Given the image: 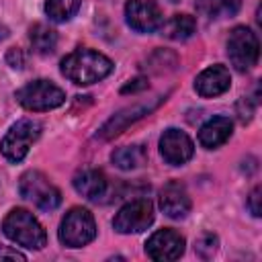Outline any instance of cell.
<instances>
[{"label":"cell","instance_id":"cell-1","mask_svg":"<svg viewBox=\"0 0 262 262\" xmlns=\"http://www.w3.org/2000/svg\"><path fill=\"white\" fill-rule=\"evenodd\" d=\"M113 68V61L104 53L90 47H78L61 59V74L78 86H90L104 80Z\"/></svg>","mask_w":262,"mask_h":262},{"label":"cell","instance_id":"cell-2","mask_svg":"<svg viewBox=\"0 0 262 262\" xmlns=\"http://www.w3.org/2000/svg\"><path fill=\"white\" fill-rule=\"evenodd\" d=\"M2 231L10 242L27 250H43L47 244L43 225L27 209H12L2 221Z\"/></svg>","mask_w":262,"mask_h":262},{"label":"cell","instance_id":"cell-3","mask_svg":"<svg viewBox=\"0 0 262 262\" xmlns=\"http://www.w3.org/2000/svg\"><path fill=\"white\" fill-rule=\"evenodd\" d=\"M57 237L66 248L88 246L96 237V221H94L92 213L84 207L70 209L59 223Z\"/></svg>","mask_w":262,"mask_h":262},{"label":"cell","instance_id":"cell-4","mask_svg":"<svg viewBox=\"0 0 262 262\" xmlns=\"http://www.w3.org/2000/svg\"><path fill=\"white\" fill-rule=\"evenodd\" d=\"M16 102L33 113L57 108L66 102V92L51 80H33L16 90Z\"/></svg>","mask_w":262,"mask_h":262},{"label":"cell","instance_id":"cell-5","mask_svg":"<svg viewBox=\"0 0 262 262\" xmlns=\"http://www.w3.org/2000/svg\"><path fill=\"white\" fill-rule=\"evenodd\" d=\"M18 192L23 199L31 201L41 211H53L61 203L59 188L39 170H29L18 180Z\"/></svg>","mask_w":262,"mask_h":262},{"label":"cell","instance_id":"cell-6","mask_svg":"<svg viewBox=\"0 0 262 262\" xmlns=\"http://www.w3.org/2000/svg\"><path fill=\"white\" fill-rule=\"evenodd\" d=\"M39 135H41V123H37L33 119H20L2 137L0 151L8 162L18 164L27 158L31 145L39 139Z\"/></svg>","mask_w":262,"mask_h":262},{"label":"cell","instance_id":"cell-7","mask_svg":"<svg viewBox=\"0 0 262 262\" xmlns=\"http://www.w3.org/2000/svg\"><path fill=\"white\" fill-rule=\"evenodd\" d=\"M227 57L229 63L237 72H248L258 63L260 43L252 29L248 27H233L227 37Z\"/></svg>","mask_w":262,"mask_h":262},{"label":"cell","instance_id":"cell-8","mask_svg":"<svg viewBox=\"0 0 262 262\" xmlns=\"http://www.w3.org/2000/svg\"><path fill=\"white\" fill-rule=\"evenodd\" d=\"M154 223V205L149 199H133L125 203L113 217V229L117 233H141Z\"/></svg>","mask_w":262,"mask_h":262},{"label":"cell","instance_id":"cell-9","mask_svg":"<svg viewBox=\"0 0 262 262\" xmlns=\"http://www.w3.org/2000/svg\"><path fill=\"white\" fill-rule=\"evenodd\" d=\"M125 20L137 33H154L160 31L164 23V14L156 4V0H127Z\"/></svg>","mask_w":262,"mask_h":262},{"label":"cell","instance_id":"cell-10","mask_svg":"<svg viewBox=\"0 0 262 262\" xmlns=\"http://www.w3.org/2000/svg\"><path fill=\"white\" fill-rule=\"evenodd\" d=\"M184 237L176 229H158L145 242V254L156 262H170L184 254Z\"/></svg>","mask_w":262,"mask_h":262},{"label":"cell","instance_id":"cell-11","mask_svg":"<svg viewBox=\"0 0 262 262\" xmlns=\"http://www.w3.org/2000/svg\"><path fill=\"white\" fill-rule=\"evenodd\" d=\"M194 154L192 139L180 129H166L160 135V156L170 166H184Z\"/></svg>","mask_w":262,"mask_h":262},{"label":"cell","instance_id":"cell-12","mask_svg":"<svg viewBox=\"0 0 262 262\" xmlns=\"http://www.w3.org/2000/svg\"><path fill=\"white\" fill-rule=\"evenodd\" d=\"M160 209L170 219H184L190 211V196L184 184L178 180H170L160 190Z\"/></svg>","mask_w":262,"mask_h":262},{"label":"cell","instance_id":"cell-13","mask_svg":"<svg viewBox=\"0 0 262 262\" xmlns=\"http://www.w3.org/2000/svg\"><path fill=\"white\" fill-rule=\"evenodd\" d=\"M231 86V76L229 70L221 63L209 66L207 70H203L196 78H194V90L199 96L203 98H213L219 96L223 92H227Z\"/></svg>","mask_w":262,"mask_h":262},{"label":"cell","instance_id":"cell-14","mask_svg":"<svg viewBox=\"0 0 262 262\" xmlns=\"http://www.w3.org/2000/svg\"><path fill=\"white\" fill-rule=\"evenodd\" d=\"M72 182H74L76 192L82 194L88 201H100L108 190L106 176L96 168H84V170L76 172Z\"/></svg>","mask_w":262,"mask_h":262},{"label":"cell","instance_id":"cell-15","mask_svg":"<svg viewBox=\"0 0 262 262\" xmlns=\"http://www.w3.org/2000/svg\"><path fill=\"white\" fill-rule=\"evenodd\" d=\"M233 133V123L229 117L217 115L211 117L201 129H199V143L205 149H217L219 145H223Z\"/></svg>","mask_w":262,"mask_h":262},{"label":"cell","instance_id":"cell-16","mask_svg":"<svg viewBox=\"0 0 262 262\" xmlns=\"http://www.w3.org/2000/svg\"><path fill=\"white\" fill-rule=\"evenodd\" d=\"M154 106H156V104H135V106H127V108L119 111L115 117H111V119L102 125V129L98 131V135H100L102 139H111V137L119 135V133L125 131L131 123H135L137 119H141L143 115H147Z\"/></svg>","mask_w":262,"mask_h":262},{"label":"cell","instance_id":"cell-17","mask_svg":"<svg viewBox=\"0 0 262 262\" xmlns=\"http://www.w3.org/2000/svg\"><path fill=\"white\" fill-rule=\"evenodd\" d=\"M160 31H162L164 37H168L172 41H186V39H190L194 35L196 20L190 14H174L168 20L162 23Z\"/></svg>","mask_w":262,"mask_h":262},{"label":"cell","instance_id":"cell-18","mask_svg":"<svg viewBox=\"0 0 262 262\" xmlns=\"http://www.w3.org/2000/svg\"><path fill=\"white\" fill-rule=\"evenodd\" d=\"M111 162L121 170H135L147 162V149L141 143L121 145L111 154Z\"/></svg>","mask_w":262,"mask_h":262},{"label":"cell","instance_id":"cell-19","mask_svg":"<svg viewBox=\"0 0 262 262\" xmlns=\"http://www.w3.org/2000/svg\"><path fill=\"white\" fill-rule=\"evenodd\" d=\"M29 41H31V47L35 53L49 55L57 47V33L43 23H35L29 31Z\"/></svg>","mask_w":262,"mask_h":262},{"label":"cell","instance_id":"cell-20","mask_svg":"<svg viewBox=\"0 0 262 262\" xmlns=\"http://www.w3.org/2000/svg\"><path fill=\"white\" fill-rule=\"evenodd\" d=\"M242 0H196V10L207 18H225L237 14Z\"/></svg>","mask_w":262,"mask_h":262},{"label":"cell","instance_id":"cell-21","mask_svg":"<svg viewBox=\"0 0 262 262\" xmlns=\"http://www.w3.org/2000/svg\"><path fill=\"white\" fill-rule=\"evenodd\" d=\"M82 6V0H45V14L53 23L70 20Z\"/></svg>","mask_w":262,"mask_h":262},{"label":"cell","instance_id":"cell-22","mask_svg":"<svg viewBox=\"0 0 262 262\" xmlns=\"http://www.w3.org/2000/svg\"><path fill=\"white\" fill-rule=\"evenodd\" d=\"M217 235H213V233H203L199 239H196V254L199 256H203V258H211L213 254H215V250H217Z\"/></svg>","mask_w":262,"mask_h":262},{"label":"cell","instance_id":"cell-23","mask_svg":"<svg viewBox=\"0 0 262 262\" xmlns=\"http://www.w3.org/2000/svg\"><path fill=\"white\" fill-rule=\"evenodd\" d=\"M260 199H262V188L260 186H254L250 196H248V209L254 217H260L262 215V207H260Z\"/></svg>","mask_w":262,"mask_h":262},{"label":"cell","instance_id":"cell-24","mask_svg":"<svg viewBox=\"0 0 262 262\" xmlns=\"http://www.w3.org/2000/svg\"><path fill=\"white\" fill-rule=\"evenodd\" d=\"M6 61L10 63V68H16V70H20V68H23V63H25L20 49H16V47L8 49V53H6Z\"/></svg>","mask_w":262,"mask_h":262},{"label":"cell","instance_id":"cell-25","mask_svg":"<svg viewBox=\"0 0 262 262\" xmlns=\"http://www.w3.org/2000/svg\"><path fill=\"white\" fill-rule=\"evenodd\" d=\"M143 88H147V82H145V78H135V80H129V84H125V86L121 88V94L139 92V90H143Z\"/></svg>","mask_w":262,"mask_h":262},{"label":"cell","instance_id":"cell-26","mask_svg":"<svg viewBox=\"0 0 262 262\" xmlns=\"http://www.w3.org/2000/svg\"><path fill=\"white\" fill-rule=\"evenodd\" d=\"M0 258H12V260H25V256L16 250H8V248H0Z\"/></svg>","mask_w":262,"mask_h":262},{"label":"cell","instance_id":"cell-27","mask_svg":"<svg viewBox=\"0 0 262 262\" xmlns=\"http://www.w3.org/2000/svg\"><path fill=\"white\" fill-rule=\"evenodd\" d=\"M170 2H178V0H170Z\"/></svg>","mask_w":262,"mask_h":262}]
</instances>
